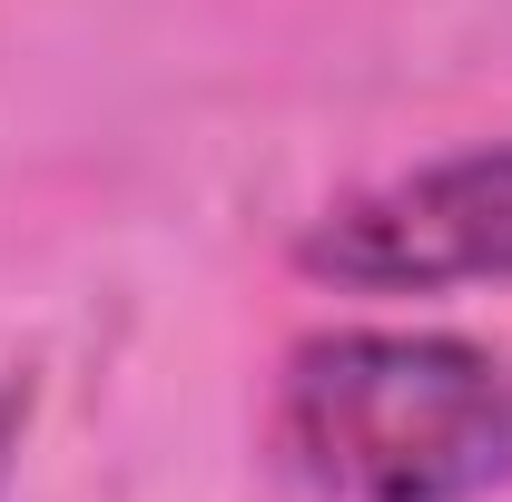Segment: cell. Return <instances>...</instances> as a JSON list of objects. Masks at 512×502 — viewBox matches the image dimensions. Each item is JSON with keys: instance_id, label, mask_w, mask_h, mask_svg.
I'll use <instances>...</instances> for the list:
<instances>
[{"instance_id": "obj_1", "label": "cell", "mask_w": 512, "mask_h": 502, "mask_svg": "<svg viewBox=\"0 0 512 502\" xmlns=\"http://www.w3.org/2000/svg\"><path fill=\"white\" fill-rule=\"evenodd\" d=\"M276 453L316 502H483L512 483V365L414 325L306 335L276 375Z\"/></svg>"}, {"instance_id": "obj_2", "label": "cell", "mask_w": 512, "mask_h": 502, "mask_svg": "<svg viewBox=\"0 0 512 502\" xmlns=\"http://www.w3.org/2000/svg\"><path fill=\"white\" fill-rule=\"evenodd\" d=\"M296 266L316 286H355V296L512 286V138L335 197L296 237Z\"/></svg>"}]
</instances>
